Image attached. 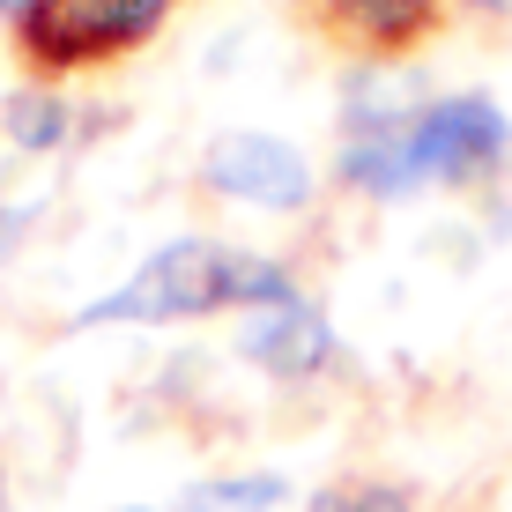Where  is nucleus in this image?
<instances>
[{"instance_id":"1","label":"nucleus","mask_w":512,"mask_h":512,"mask_svg":"<svg viewBox=\"0 0 512 512\" xmlns=\"http://www.w3.org/2000/svg\"><path fill=\"white\" fill-rule=\"evenodd\" d=\"M223 305H290V268L260 253H231V245L186 238L171 253H156L127 290L97 297L82 312V327L104 320H186V312H223Z\"/></svg>"},{"instance_id":"2","label":"nucleus","mask_w":512,"mask_h":512,"mask_svg":"<svg viewBox=\"0 0 512 512\" xmlns=\"http://www.w3.org/2000/svg\"><path fill=\"white\" fill-rule=\"evenodd\" d=\"M164 23V0H38L23 15L30 67H90L104 52H127Z\"/></svg>"},{"instance_id":"3","label":"nucleus","mask_w":512,"mask_h":512,"mask_svg":"<svg viewBox=\"0 0 512 512\" xmlns=\"http://www.w3.org/2000/svg\"><path fill=\"white\" fill-rule=\"evenodd\" d=\"M505 112L490 97H446V104H423L409 119V164H416V186L423 179H475L505 156Z\"/></svg>"},{"instance_id":"4","label":"nucleus","mask_w":512,"mask_h":512,"mask_svg":"<svg viewBox=\"0 0 512 512\" xmlns=\"http://www.w3.org/2000/svg\"><path fill=\"white\" fill-rule=\"evenodd\" d=\"M208 186L253 208H305V156L275 134H223L208 149Z\"/></svg>"},{"instance_id":"5","label":"nucleus","mask_w":512,"mask_h":512,"mask_svg":"<svg viewBox=\"0 0 512 512\" xmlns=\"http://www.w3.org/2000/svg\"><path fill=\"white\" fill-rule=\"evenodd\" d=\"M327 349H334V334L327 320L312 305H275V312H260L253 327H245V357H260L275 379H305V372H320L327 364Z\"/></svg>"},{"instance_id":"6","label":"nucleus","mask_w":512,"mask_h":512,"mask_svg":"<svg viewBox=\"0 0 512 512\" xmlns=\"http://www.w3.org/2000/svg\"><path fill=\"white\" fill-rule=\"evenodd\" d=\"M327 23L342 30V38H364L379 52L394 45H416L423 30H431V0H320Z\"/></svg>"},{"instance_id":"7","label":"nucleus","mask_w":512,"mask_h":512,"mask_svg":"<svg viewBox=\"0 0 512 512\" xmlns=\"http://www.w3.org/2000/svg\"><path fill=\"white\" fill-rule=\"evenodd\" d=\"M60 127H67V112H60V97H52V90H30V97L8 104V134L23 141V149H52Z\"/></svg>"},{"instance_id":"8","label":"nucleus","mask_w":512,"mask_h":512,"mask_svg":"<svg viewBox=\"0 0 512 512\" xmlns=\"http://www.w3.org/2000/svg\"><path fill=\"white\" fill-rule=\"evenodd\" d=\"M312 512H409V490L372 483V490H357V498H342V490H320V498H312Z\"/></svg>"},{"instance_id":"9","label":"nucleus","mask_w":512,"mask_h":512,"mask_svg":"<svg viewBox=\"0 0 512 512\" xmlns=\"http://www.w3.org/2000/svg\"><path fill=\"white\" fill-rule=\"evenodd\" d=\"M30 8H38V0H0V15H30Z\"/></svg>"},{"instance_id":"10","label":"nucleus","mask_w":512,"mask_h":512,"mask_svg":"<svg viewBox=\"0 0 512 512\" xmlns=\"http://www.w3.org/2000/svg\"><path fill=\"white\" fill-rule=\"evenodd\" d=\"M475 8H505V0H475Z\"/></svg>"}]
</instances>
